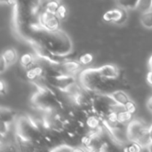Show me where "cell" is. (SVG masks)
I'll return each instance as SVG.
<instances>
[{
    "mask_svg": "<svg viewBox=\"0 0 152 152\" xmlns=\"http://www.w3.org/2000/svg\"><path fill=\"white\" fill-rule=\"evenodd\" d=\"M79 80L87 91L94 93H108L115 86L117 80H111L104 77L99 71V69H86L79 75Z\"/></svg>",
    "mask_w": 152,
    "mask_h": 152,
    "instance_id": "1",
    "label": "cell"
},
{
    "mask_svg": "<svg viewBox=\"0 0 152 152\" xmlns=\"http://www.w3.org/2000/svg\"><path fill=\"white\" fill-rule=\"evenodd\" d=\"M127 135L130 142H136L143 148L147 147L151 142L149 127L140 120H132L126 125Z\"/></svg>",
    "mask_w": 152,
    "mask_h": 152,
    "instance_id": "2",
    "label": "cell"
},
{
    "mask_svg": "<svg viewBox=\"0 0 152 152\" xmlns=\"http://www.w3.org/2000/svg\"><path fill=\"white\" fill-rule=\"evenodd\" d=\"M38 24L45 30L54 32L60 29L61 20L56 14L44 11L38 16Z\"/></svg>",
    "mask_w": 152,
    "mask_h": 152,
    "instance_id": "3",
    "label": "cell"
},
{
    "mask_svg": "<svg viewBox=\"0 0 152 152\" xmlns=\"http://www.w3.org/2000/svg\"><path fill=\"white\" fill-rule=\"evenodd\" d=\"M128 14L126 8H115L110 9L104 12L102 19L105 22L114 24H123L127 20Z\"/></svg>",
    "mask_w": 152,
    "mask_h": 152,
    "instance_id": "4",
    "label": "cell"
},
{
    "mask_svg": "<svg viewBox=\"0 0 152 152\" xmlns=\"http://www.w3.org/2000/svg\"><path fill=\"white\" fill-rule=\"evenodd\" d=\"M82 65L78 61L74 60H67L61 63H57L56 69L59 74H67V75H74L77 73Z\"/></svg>",
    "mask_w": 152,
    "mask_h": 152,
    "instance_id": "5",
    "label": "cell"
},
{
    "mask_svg": "<svg viewBox=\"0 0 152 152\" xmlns=\"http://www.w3.org/2000/svg\"><path fill=\"white\" fill-rule=\"evenodd\" d=\"M99 71L104 77L111 80H117L119 76L118 69L115 65H111V64H107L99 68Z\"/></svg>",
    "mask_w": 152,
    "mask_h": 152,
    "instance_id": "6",
    "label": "cell"
},
{
    "mask_svg": "<svg viewBox=\"0 0 152 152\" xmlns=\"http://www.w3.org/2000/svg\"><path fill=\"white\" fill-rule=\"evenodd\" d=\"M110 95L111 96L113 101L116 102V104L120 106V107H124L130 101L129 96L122 90L113 91L111 94H110Z\"/></svg>",
    "mask_w": 152,
    "mask_h": 152,
    "instance_id": "7",
    "label": "cell"
},
{
    "mask_svg": "<svg viewBox=\"0 0 152 152\" xmlns=\"http://www.w3.org/2000/svg\"><path fill=\"white\" fill-rule=\"evenodd\" d=\"M86 126L91 131H97L102 128V117L99 115H90L86 118Z\"/></svg>",
    "mask_w": 152,
    "mask_h": 152,
    "instance_id": "8",
    "label": "cell"
},
{
    "mask_svg": "<svg viewBox=\"0 0 152 152\" xmlns=\"http://www.w3.org/2000/svg\"><path fill=\"white\" fill-rule=\"evenodd\" d=\"M2 56L5 59L7 63L10 65H12L18 61V53L17 51L14 48H7L2 53Z\"/></svg>",
    "mask_w": 152,
    "mask_h": 152,
    "instance_id": "9",
    "label": "cell"
},
{
    "mask_svg": "<svg viewBox=\"0 0 152 152\" xmlns=\"http://www.w3.org/2000/svg\"><path fill=\"white\" fill-rule=\"evenodd\" d=\"M118 123L120 125H127L128 123H130L133 120V116L134 114L129 112L128 110H125L124 108L121 109V110L118 111Z\"/></svg>",
    "mask_w": 152,
    "mask_h": 152,
    "instance_id": "10",
    "label": "cell"
},
{
    "mask_svg": "<svg viewBox=\"0 0 152 152\" xmlns=\"http://www.w3.org/2000/svg\"><path fill=\"white\" fill-rule=\"evenodd\" d=\"M20 63L23 68L28 69L35 65V57L33 54L29 53H26L22 54L21 57L20 58Z\"/></svg>",
    "mask_w": 152,
    "mask_h": 152,
    "instance_id": "11",
    "label": "cell"
},
{
    "mask_svg": "<svg viewBox=\"0 0 152 152\" xmlns=\"http://www.w3.org/2000/svg\"><path fill=\"white\" fill-rule=\"evenodd\" d=\"M15 118V112L12 111L10 109L4 108L2 107L1 109V122H5V123H12Z\"/></svg>",
    "mask_w": 152,
    "mask_h": 152,
    "instance_id": "12",
    "label": "cell"
},
{
    "mask_svg": "<svg viewBox=\"0 0 152 152\" xmlns=\"http://www.w3.org/2000/svg\"><path fill=\"white\" fill-rule=\"evenodd\" d=\"M140 21L146 28H152V9L142 12Z\"/></svg>",
    "mask_w": 152,
    "mask_h": 152,
    "instance_id": "13",
    "label": "cell"
},
{
    "mask_svg": "<svg viewBox=\"0 0 152 152\" xmlns=\"http://www.w3.org/2000/svg\"><path fill=\"white\" fill-rule=\"evenodd\" d=\"M121 7L126 8V10L136 9L140 0H118Z\"/></svg>",
    "mask_w": 152,
    "mask_h": 152,
    "instance_id": "14",
    "label": "cell"
},
{
    "mask_svg": "<svg viewBox=\"0 0 152 152\" xmlns=\"http://www.w3.org/2000/svg\"><path fill=\"white\" fill-rule=\"evenodd\" d=\"M59 5H60L59 1H48L45 4H44V8H45V11L56 14Z\"/></svg>",
    "mask_w": 152,
    "mask_h": 152,
    "instance_id": "15",
    "label": "cell"
},
{
    "mask_svg": "<svg viewBox=\"0 0 152 152\" xmlns=\"http://www.w3.org/2000/svg\"><path fill=\"white\" fill-rule=\"evenodd\" d=\"M77 61L80 62L81 65H83V66H88V65H90L93 62V61H94V55L92 53H83V54H81L79 56V58H78Z\"/></svg>",
    "mask_w": 152,
    "mask_h": 152,
    "instance_id": "16",
    "label": "cell"
},
{
    "mask_svg": "<svg viewBox=\"0 0 152 152\" xmlns=\"http://www.w3.org/2000/svg\"><path fill=\"white\" fill-rule=\"evenodd\" d=\"M136 9L141 12L151 10L152 9V0H140Z\"/></svg>",
    "mask_w": 152,
    "mask_h": 152,
    "instance_id": "17",
    "label": "cell"
},
{
    "mask_svg": "<svg viewBox=\"0 0 152 152\" xmlns=\"http://www.w3.org/2000/svg\"><path fill=\"white\" fill-rule=\"evenodd\" d=\"M142 150H143V147L136 142H131L130 144L127 143L126 145V148L124 149V151L130 152H138L142 151Z\"/></svg>",
    "mask_w": 152,
    "mask_h": 152,
    "instance_id": "18",
    "label": "cell"
},
{
    "mask_svg": "<svg viewBox=\"0 0 152 152\" xmlns=\"http://www.w3.org/2000/svg\"><path fill=\"white\" fill-rule=\"evenodd\" d=\"M56 15L60 18L61 20L66 19V17L68 15V9H67V7L64 4H60V5L58 7V10H57V12H56Z\"/></svg>",
    "mask_w": 152,
    "mask_h": 152,
    "instance_id": "19",
    "label": "cell"
},
{
    "mask_svg": "<svg viewBox=\"0 0 152 152\" xmlns=\"http://www.w3.org/2000/svg\"><path fill=\"white\" fill-rule=\"evenodd\" d=\"M123 108H124L125 110H128L129 112L133 113V114H134V113L136 112V106H135L134 102L133 101H131V100H130Z\"/></svg>",
    "mask_w": 152,
    "mask_h": 152,
    "instance_id": "20",
    "label": "cell"
},
{
    "mask_svg": "<svg viewBox=\"0 0 152 152\" xmlns=\"http://www.w3.org/2000/svg\"><path fill=\"white\" fill-rule=\"evenodd\" d=\"M52 151H73V148L70 147L69 145H66V144H61V145H59V147H56L55 149H53Z\"/></svg>",
    "mask_w": 152,
    "mask_h": 152,
    "instance_id": "21",
    "label": "cell"
},
{
    "mask_svg": "<svg viewBox=\"0 0 152 152\" xmlns=\"http://www.w3.org/2000/svg\"><path fill=\"white\" fill-rule=\"evenodd\" d=\"M8 67H9V64L7 63V61H5V59L3 56H1V61H0V72H1V74H3L7 69Z\"/></svg>",
    "mask_w": 152,
    "mask_h": 152,
    "instance_id": "22",
    "label": "cell"
},
{
    "mask_svg": "<svg viewBox=\"0 0 152 152\" xmlns=\"http://www.w3.org/2000/svg\"><path fill=\"white\" fill-rule=\"evenodd\" d=\"M7 90V85L5 84V82L2 79L0 82V92L2 94H4L5 93V91Z\"/></svg>",
    "mask_w": 152,
    "mask_h": 152,
    "instance_id": "23",
    "label": "cell"
},
{
    "mask_svg": "<svg viewBox=\"0 0 152 152\" xmlns=\"http://www.w3.org/2000/svg\"><path fill=\"white\" fill-rule=\"evenodd\" d=\"M146 106H147V109L151 111L152 112V95H151L148 100H147V102H146Z\"/></svg>",
    "mask_w": 152,
    "mask_h": 152,
    "instance_id": "24",
    "label": "cell"
},
{
    "mask_svg": "<svg viewBox=\"0 0 152 152\" xmlns=\"http://www.w3.org/2000/svg\"><path fill=\"white\" fill-rule=\"evenodd\" d=\"M147 80H148V83L152 86V70H150V72L148 73Z\"/></svg>",
    "mask_w": 152,
    "mask_h": 152,
    "instance_id": "25",
    "label": "cell"
},
{
    "mask_svg": "<svg viewBox=\"0 0 152 152\" xmlns=\"http://www.w3.org/2000/svg\"><path fill=\"white\" fill-rule=\"evenodd\" d=\"M148 66H149V69H150V70H152V55L151 56V57H150V59H149Z\"/></svg>",
    "mask_w": 152,
    "mask_h": 152,
    "instance_id": "26",
    "label": "cell"
},
{
    "mask_svg": "<svg viewBox=\"0 0 152 152\" xmlns=\"http://www.w3.org/2000/svg\"><path fill=\"white\" fill-rule=\"evenodd\" d=\"M149 134H150V137H151V140L152 142V124L151 125V126L149 127Z\"/></svg>",
    "mask_w": 152,
    "mask_h": 152,
    "instance_id": "27",
    "label": "cell"
},
{
    "mask_svg": "<svg viewBox=\"0 0 152 152\" xmlns=\"http://www.w3.org/2000/svg\"><path fill=\"white\" fill-rule=\"evenodd\" d=\"M147 148V151H151L152 152V142L146 147Z\"/></svg>",
    "mask_w": 152,
    "mask_h": 152,
    "instance_id": "28",
    "label": "cell"
},
{
    "mask_svg": "<svg viewBox=\"0 0 152 152\" xmlns=\"http://www.w3.org/2000/svg\"><path fill=\"white\" fill-rule=\"evenodd\" d=\"M48 1H59V2H60V0H43V3L45 4V3L48 2Z\"/></svg>",
    "mask_w": 152,
    "mask_h": 152,
    "instance_id": "29",
    "label": "cell"
}]
</instances>
